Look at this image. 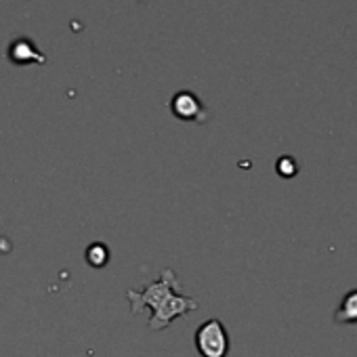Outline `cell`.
<instances>
[{"mask_svg":"<svg viewBox=\"0 0 357 357\" xmlns=\"http://www.w3.org/2000/svg\"><path fill=\"white\" fill-rule=\"evenodd\" d=\"M84 259H86V263H89L91 267L99 269V267L107 265V261H109V250H107L105 244H91V246L86 248Z\"/></svg>","mask_w":357,"mask_h":357,"instance_id":"8992f818","label":"cell"},{"mask_svg":"<svg viewBox=\"0 0 357 357\" xmlns=\"http://www.w3.org/2000/svg\"><path fill=\"white\" fill-rule=\"evenodd\" d=\"M196 349L202 357H227L229 334L219 319L204 321L196 332Z\"/></svg>","mask_w":357,"mask_h":357,"instance_id":"7a4b0ae2","label":"cell"},{"mask_svg":"<svg viewBox=\"0 0 357 357\" xmlns=\"http://www.w3.org/2000/svg\"><path fill=\"white\" fill-rule=\"evenodd\" d=\"M9 57L15 61V63H45V57L36 51V47L32 43H26V40H17L11 45V51H9Z\"/></svg>","mask_w":357,"mask_h":357,"instance_id":"5b68a950","label":"cell"},{"mask_svg":"<svg viewBox=\"0 0 357 357\" xmlns=\"http://www.w3.org/2000/svg\"><path fill=\"white\" fill-rule=\"evenodd\" d=\"M172 114L181 120H192V122H202L204 118V105L194 93H176L172 103Z\"/></svg>","mask_w":357,"mask_h":357,"instance_id":"3957f363","label":"cell"},{"mask_svg":"<svg viewBox=\"0 0 357 357\" xmlns=\"http://www.w3.org/2000/svg\"><path fill=\"white\" fill-rule=\"evenodd\" d=\"M334 321L336 324H357V290H349L342 296V301L334 313Z\"/></svg>","mask_w":357,"mask_h":357,"instance_id":"277c9868","label":"cell"},{"mask_svg":"<svg viewBox=\"0 0 357 357\" xmlns=\"http://www.w3.org/2000/svg\"><path fill=\"white\" fill-rule=\"evenodd\" d=\"M181 286L176 273L170 269H164L160 280L149 284L143 292L128 290L126 296L130 301L132 313H141L145 307L153 311L149 319V330H162L166 328L176 315H185L190 311L198 309V303L188 296H176V290Z\"/></svg>","mask_w":357,"mask_h":357,"instance_id":"6da1fadb","label":"cell"},{"mask_svg":"<svg viewBox=\"0 0 357 357\" xmlns=\"http://www.w3.org/2000/svg\"><path fill=\"white\" fill-rule=\"evenodd\" d=\"M278 172L282 176H294L298 172V164L290 155H284L282 160H278Z\"/></svg>","mask_w":357,"mask_h":357,"instance_id":"52a82bcc","label":"cell"}]
</instances>
